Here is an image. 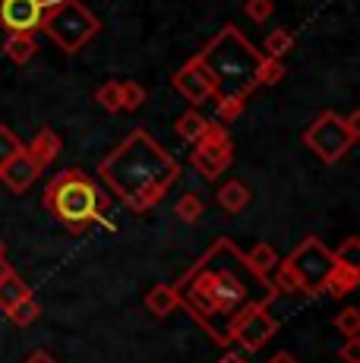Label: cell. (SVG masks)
I'll use <instances>...</instances> for the list:
<instances>
[{
	"label": "cell",
	"mask_w": 360,
	"mask_h": 363,
	"mask_svg": "<svg viewBox=\"0 0 360 363\" xmlns=\"http://www.w3.org/2000/svg\"><path fill=\"white\" fill-rule=\"evenodd\" d=\"M180 306L215 345H231V323L250 303L279 297L272 278L256 275L231 237H218L174 284Z\"/></svg>",
	"instance_id": "obj_1"
},
{
	"label": "cell",
	"mask_w": 360,
	"mask_h": 363,
	"mask_svg": "<svg viewBox=\"0 0 360 363\" xmlns=\"http://www.w3.org/2000/svg\"><path fill=\"white\" fill-rule=\"evenodd\" d=\"M99 177L111 196L120 199L130 212L142 215L168 196L180 177V164L145 130H133L99 162Z\"/></svg>",
	"instance_id": "obj_2"
},
{
	"label": "cell",
	"mask_w": 360,
	"mask_h": 363,
	"mask_svg": "<svg viewBox=\"0 0 360 363\" xmlns=\"http://www.w3.org/2000/svg\"><path fill=\"white\" fill-rule=\"evenodd\" d=\"M206 67L218 99H250L253 89H259V64L262 51L244 38L237 26H225L203 51L196 54Z\"/></svg>",
	"instance_id": "obj_3"
},
{
	"label": "cell",
	"mask_w": 360,
	"mask_h": 363,
	"mask_svg": "<svg viewBox=\"0 0 360 363\" xmlns=\"http://www.w3.org/2000/svg\"><path fill=\"white\" fill-rule=\"evenodd\" d=\"M45 208L51 212V218L57 225H64L67 231L82 234L92 225H105V196L95 186V180L89 174H82L79 167H67V171L54 174L45 186Z\"/></svg>",
	"instance_id": "obj_4"
},
{
	"label": "cell",
	"mask_w": 360,
	"mask_h": 363,
	"mask_svg": "<svg viewBox=\"0 0 360 363\" xmlns=\"http://www.w3.org/2000/svg\"><path fill=\"white\" fill-rule=\"evenodd\" d=\"M275 291L279 294H322L325 278L335 269V250H329L320 237H303L297 250L279 259Z\"/></svg>",
	"instance_id": "obj_5"
},
{
	"label": "cell",
	"mask_w": 360,
	"mask_h": 363,
	"mask_svg": "<svg viewBox=\"0 0 360 363\" xmlns=\"http://www.w3.org/2000/svg\"><path fill=\"white\" fill-rule=\"evenodd\" d=\"M101 23L82 0H51L38 23V32H45L64 54H76L99 35Z\"/></svg>",
	"instance_id": "obj_6"
},
{
	"label": "cell",
	"mask_w": 360,
	"mask_h": 363,
	"mask_svg": "<svg viewBox=\"0 0 360 363\" xmlns=\"http://www.w3.org/2000/svg\"><path fill=\"white\" fill-rule=\"evenodd\" d=\"M354 143H357V133L351 130L348 123H344V117H338L335 111L316 114V121L303 130V145L325 164L342 162Z\"/></svg>",
	"instance_id": "obj_7"
},
{
	"label": "cell",
	"mask_w": 360,
	"mask_h": 363,
	"mask_svg": "<svg viewBox=\"0 0 360 363\" xmlns=\"http://www.w3.org/2000/svg\"><path fill=\"white\" fill-rule=\"evenodd\" d=\"M193 145H196V149H193V155H190V164L196 167V174H203L206 180H215L218 174H225L227 164L234 162V139L225 123H209L206 133Z\"/></svg>",
	"instance_id": "obj_8"
},
{
	"label": "cell",
	"mask_w": 360,
	"mask_h": 363,
	"mask_svg": "<svg viewBox=\"0 0 360 363\" xmlns=\"http://www.w3.org/2000/svg\"><path fill=\"white\" fill-rule=\"evenodd\" d=\"M279 332V323L269 313V303L259 300V303H250L237 319L231 323V341H237L244 351H259L272 341V335Z\"/></svg>",
	"instance_id": "obj_9"
},
{
	"label": "cell",
	"mask_w": 360,
	"mask_h": 363,
	"mask_svg": "<svg viewBox=\"0 0 360 363\" xmlns=\"http://www.w3.org/2000/svg\"><path fill=\"white\" fill-rule=\"evenodd\" d=\"M171 86H174V92H180L186 101H193V104H203L209 99L215 101V86H212L206 67L199 64V57H190L177 73H171Z\"/></svg>",
	"instance_id": "obj_10"
},
{
	"label": "cell",
	"mask_w": 360,
	"mask_h": 363,
	"mask_svg": "<svg viewBox=\"0 0 360 363\" xmlns=\"http://www.w3.org/2000/svg\"><path fill=\"white\" fill-rule=\"evenodd\" d=\"M51 0H0V29L6 32H38Z\"/></svg>",
	"instance_id": "obj_11"
},
{
	"label": "cell",
	"mask_w": 360,
	"mask_h": 363,
	"mask_svg": "<svg viewBox=\"0 0 360 363\" xmlns=\"http://www.w3.org/2000/svg\"><path fill=\"white\" fill-rule=\"evenodd\" d=\"M38 174H41V167L35 164V158H32L29 152H26V145H23L10 162L0 167V184H4L6 190H13V193H26L38 180Z\"/></svg>",
	"instance_id": "obj_12"
},
{
	"label": "cell",
	"mask_w": 360,
	"mask_h": 363,
	"mask_svg": "<svg viewBox=\"0 0 360 363\" xmlns=\"http://www.w3.org/2000/svg\"><path fill=\"white\" fill-rule=\"evenodd\" d=\"M60 149H64V139H60L51 127H41V130L35 133V139H32V145H26V152L35 158V164L41 167V171H45L47 164L57 162Z\"/></svg>",
	"instance_id": "obj_13"
},
{
	"label": "cell",
	"mask_w": 360,
	"mask_h": 363,
	"mask_svg": "<svg viewBox=\"0 0 360 363\" xmlns=\"http://www.w3.org/2000/svg\"><path fill=\"white\" fill-rule=\"evenodd\" d=\"M4 57L13 60V64H29L32 57L38 54V41H35V32H6V41H4Z\"/></svg>",
	"instance_id": "obj_14"
},
{
	"label": "cell",
	"mask_w": 360,
	"mask_h": 363,
	"mask_svg": "<svg viewBox=\"0 0 360 363\" xmlns=\"http://www.w3.org/2000/svg\"><path fill=\"white\" fill-rule=\"evenodd\" d=\"M360 284V269L357 265H342V262H335V269L329 272V278H325V294H332V297H348L351 291H354Z\"/></svg>",
	"instance_id": "obj_15"
},
{
	"label": "cell",
	"mask_w": 360,
	"mask_h": 363,
	"mask_svg": "<svg viewBox=\"0 0 360 363\" xmlns=\"http://www.w3.org/2000/svg\"><path fill=\"white\" fill-rule=\"evenodd\" d=\"M177 306H180V297H177L174 284H158V288H152L149 294H145V310L158 319L171 316Z\"/></svg>",
	"instance_id": "obj_16"
},
{
	"label": "cell",
	"mask_w": 360,
	"mask_h": 363,
	"mask_svg": "<svg viewBox=\"0 0 360 363\" xmlns=\"http://www.w3.org/2000/svg\"><path fill=\"white\" fill-rule=\"evenodd\" d=\"M215 199H218V206L225 208V212L240 215L247 206H250V190H247L244 180H227V184L218 190Z\"/></svg>",
	"instance_id": "obj_17"
},
{
	"label": "cell",
	"mask_w": 360,
	"mask_h": 363,
	"mask_svg": "<svg viewBox=\"0 0 360 363\" xmlns=\"http://www.w3.org/2000/svg\"><path fill=\"white\" fill-rule=\"evenodd\" d=\"M244 259L256 275H269V272H275V265H279V250H275L272 243H256L253 250L244 253Z\"/></svg>",
	"instance_id": "obj_18"
},
{
	"label": "cell",
	"mask_w": 360,
	"mask_h": 363,
	"mask_svg": "<svg viewBox=\"0 0 360 363\" xmlns=\"http://www.w3.org/2000/svg\"><path fill=\"white\" fill-rule=\"evenodd\" d=\"M32 288L23 281V278L16 275V272H10L6 278H0V310H10V306H16L23 297H29Z\"/></svg>",
	"instance_id": "obj_19"
},
{
	"label": "cell",
	"mask_w": 360,
	"mask_h": 363,
	"mask_svg": "<svg viewBox=\"0 0 360 363\" xmlns=\"http://www.w3.org/2000/svg\"><path fill=\"white\" fill-rule=\"evenodd\" d=\"M206 127H209V121H206L199 111H186V114H180L174 121V133L184 139V143H196V139L206 133Z\"/></svg>",
	"instance_id": "obj_20"
},
{
	"label": "cell",
	"mask_w": 360,
	"mask_h": 363,
	"mask_svg": "<svg viewBox=\"0 0 360 363\" xmlns=\"http://www.w3.org/2000/svg\"><path fill=\"white\" fill-rule=\"evenodd\" d=\"M6 316H10V323H13V325H19V329H29L32 323H38V316H41V303L29 294V297L19 300L16 306H10V310H6Z\"/></svg>",
	"instance_id": "obj_21"
},
{
	"label": "cell",
	"mask_w": 360,
	"mask_h": 363,
	"mask_svg": "<svg viewBox=\"0 0 360 363\" xmlns=\"http://www.w3.org/2000/svg\"><path fill=\"white\" fill-rule=\"evenodd\" d=\"M294 48V35H291L288 29H272L266 35V41H262V54L266 57H279L285 60V54Z\"/></svg>",
	"instance_id": "obj_22"
},
{
	"label": "cell",
	"mask_w": 360,
	"mask_h": 363,
	"mask_svg": "<svg viewBox=\"0 0 360 363\" xmlns=\"http://www.w3.org/2000/svg\"><path fill=\"white\" fill-rule=\"evenodd\" d=\"M174 212H177V218L184 221V225H196L199 218H203V212H206V206H203V199L196 196V193H184V196L177 199V206H174Z\"/></svg>",
	"instance_id": "obj_23"
},
{
	"label": "cell",
	"mask_w": 360,
	"mask_h": 363,
	"mask_svg": "<svg viewBox=\"0 0 360 363\" xmlns=\"http://www.w3.org/2000/svg\"><path fill=\"white\" fill-rule=\"evenodd\" d=\"M259 86H275V82H281L285 79V60H279V57H266L262 54V64H259Z\"/></svg>",
	"instance_id": "obj_24"
},
{
	"label": "cell",
	"mask_w": 360,
	"mask_h": 363,
	"mask_svg": "<svg viewBox=\"0 0 360 363\" xmlns=\"http://www.w3.org/2000/svg\"><path fill=\"white\" fill-rule=\"evenodd\" d=\"M145 104V89L136 79L120 82V111H136Z\"/></svg>",
	"instance_id": "obj_25"
},
{
	"label": "cell",
	"mask_w": 360,
	"mask_h": 363,
	"mask_svg": "<svg viewBox=\"0 0 360 363\" xmlns=\"http://www.w3.org/2000/svg\"><path fill=\"white\" fill-rule=\"evenodd\" d=\"M95 101H99L108 114H117V111H120V82H114V79L105 82V86L95 92Z\"/></svg>",
	"instance_id": "obj_26"
},
{
	"label": "cell",
	"mask_w": 360,
	"mask_h": 363,
	"mask_svg": "<svg viewBox=\"0 0 360 363\" xmlns=\"http://www.w3.org/2000/svg\"><path fill=\"white\" fill-rule=\"evenodd\" d=\"M332 325H335L342 335H348V338H357V335H360V313L354 310V306H344V310L335 316V323H332Z\"/></svg>",
	"instance_id": "obj_27"
},
{
	"label": "cell",
	"mask_w": 360,
	"mask_h": 363,
	"mask_svg": "<svg viewBox=\"0 0 360 363\" xmlns=\"http://www.w3.org/2000/svg\"><path fill=\"white\" fill-rule=\"evenodd\" d=\"M19 149H23V143H19V136H16V133H13L10 127H4V123H0V167H4L6 162H10V158L16 155Z\"/></svg>",
	"instance_id": "obj_28"
},
{
	"label": "cell",
	"mask_w": 360,
	"mask_h": 363,
	"mask_svg": "<svg viewBox=\"0 0 360 363\" xmlns=\"http://www.w3.org/2000/svg\"><path fill=\"white\" fill-rule=\"evenodd\" d=\"M218 121L221 123H234L247 108V99H218Z\"/></svg>",
	"instance_id": "obj_29"
},
{
	"label": "cell",
	"mask_w": 360,
	"mask_h": 363,
	"mask_svg": "<svg viewBox=\"0 0 360 363\" xmlns=\"http://www.w3.org/2000/svg\"><path fill=\"white\" fill-rule=\"evenodd\" d=\"M335 262L342 265H357L360 269V237H348L342 247L335 250Z\"/></svg>",
	"instance_id": "obj_30"
},
{
	"label": "cell",
	"mask_w": 360,
	"mask_h": 363,
	"mask_svg": "<svg viewBox=\"0 0 360 363\" xmlns=\"http://www.w3.org/2000/svg\"><path fill=\"white\" fill-rule=\"evenodd\" d=\"M244 13L253 19V23H266V19L275 13V0H247Z\"/></svg>",
	"instance_id": "obj_31"
},
{
	"label": "cell",
	"mask_w": 360,
	"mask_h": 363,
	"mask_svg": "<svg viewBox=\"0 0 360 363\" xmlns=\"http://www.w3.org/2000/svg\"><path fill=\"white\" fill-rule=\"evenodd\" d=\"M338 357H342V363H360V335L344 341L342 351H338Z\"/></svg>",
	"instance_id": "obj_32"
},
{
	"label": "cell",
	"mask_w": 360,
	"mask_h": 363,
	"mask_svg": "<svg viewBox=\"0 0 360 363\" xmlns=\"http://www.w3.org/2000/svg\"><path fill=\"white\" fill-rule=\"evenodd\" d=\"M26 363H57L51 357V351H45V347H38V351H32L29 357H26Z\"/></svg>",
	"instance_id": "obj_33"
},
{
	"label": "cell",
	"mask_w": 360,
	"mask_h": 363,
	"mask_svg": "<svg viewBox=\"0 0 360 363\" xmlns=\"http://www.w3.org/2000/svg\"><path fill=\"white\" fill-rule=\"evenodd\" d=\"M218 363H247L244 354H237V351H227V354H221Z\"/></svg>",
	"instance_id": "obj_34"
},
{
	"label": "cell",
	"mask_w": 360,
	"mask_h": 363,
	"mask_svg": "<svg viewBox=\"0 0 360 363\" xmlns=\"http://www.w3.org/2000/svg\"><path fill=\"white\" fill-rule=\"evenodd\" d=\"M344 123H348V127H351V130H354L357 136H360V111H351V114L344 117Z\"/></svg>",
	"instance_id": "obj_35"
},
{
	"label": "cell",
	"mask_w": 360,
	"mask_h": 363,
	"mask_svg": "<svg viewBox=\"0 0 360 363\" xmlns=\"http://www.w3.org/2000/svg\"><path fill=\"white\" fill-rule=\"evenodd\" d=\"M269 363H300V360H297L294 354H288V351H279V354H275V357L269 360Z\"/></svg>",
	"instance_id": "obj_36"
},
{
	"label": "cell",
	"mask_w": 360,
	"mask_h": 363,
	"mask_svg": "<svg viewBox=\"0 0 360 363\" xmlns=\"http://www.w3.org/2000/svg\"><path fill=\"white\" fill-rule=\"evenodd\" d=\"M10 272H16V269H13V265L6 262V256H0V278H6Z\"/></svg>",
	"instance_id": "obj_37"
},
{
	"label": "cell",
	"mask_w": 360,
	"mask_h": 363,
	"mask_svg": "<svg viewBox=\"0 0 360 363\" xmlns=\"http://www.w3.org/2000/svg\"><path fill=\"white\" fill-rule=\"evenodd\" d=\"M4 250H6V247H4V240H0V256H4Z\"/></svg>",
	"instance_id": "obj_38"
}]
</instances>
